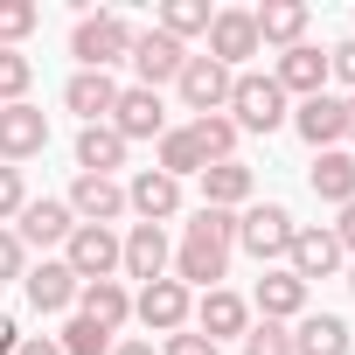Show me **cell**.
Returning a JSON list of instances; mask_svg holds the SVG:
<instances>
[{
  "label": "cell",
  "mask_w": 355,
  "mask_h": 355,
  "mask_svg": "<svg viewBox=\"0 0 355 355\" xmlns=\"http://www.w3.org/2000/svg\"><path fill=\"white\" fill-rule=\"evenodd\" d=\"M77 300H84V320H91V327H105V334H119V327L132 320V293H125L119 279H98V286H84Z\"/></svg>",
  "instance_id": "cell-21"
},
{
  "label": "cell",
  "mask_w": 355,
  "mask_h": 355,
  "mask_svg": "<svg viewBox=\"0 0 355 355\" xmlns=\"http://www.w3.org/2000/svg\"><path fill=\"white\" fill-rule=\"evenodd\" d=\"M35 21H42V8H35V0H0V49H15Z\"/></svg>",
  "instance_id": "cell-32"
},
{
  "label": "cell",
  "mask_w": 355,
  "mask_h": 355,
  "mask_svg": "<svg viewBox=\"0 0 355 355\" xmlns=\"http://www.w3.org/2000/svg\"><path fill=\"white\" fill-rule=\"evenodd\" d=\"M125 209H139L146 223H167L174 209H182V182H167L160 167H146V174H132V189H125Z\"/></svg>",
  "instance_id": "cell-19"
},
{
  "label": "cell",
  "mask_w": 355,
  "mask_h": 355,
  "mask_svg": "<svg viewBox=\"0 0 355 355\" xmlns=\"http://www.w3.org/2000/svg\"><path fill=\"white\" fill-rule=\"evenodd\" d=\"M230 125L237 132H279L286 125V91L272 84V77H251V70H237V84H230Z\"/></svg>",
  "instance_id": "cell-2"
},
{
  "label": "cell",
  "mask_w": 355,
  "mask_h": 355,
  "mask_svg": "<svg viewBox=\"0 0 355 355\" xmlns=\"http://www.w3.org/2000/svg\"><path fill=\"white\" fill-rule=\"evenodd\" d=\"M209 160L196 153V139L189 132H160V174H167V182H189V174H202Z\"/></svg>",
  "instance_id": "cell-30"
},
{
  "label": "cell",
  "mask_w": 355,
  "mask_h": 355,
  "mask_svg": "<svg viewBox=\"0 0 355 355\" xmlns=\"http://www.w3.org/2000/svg\"><path fill=\"white\" fill-rule=\"evenodd\" d=\"M189 139H196V153H202V160H209V167H216V160H230V153H237V125H230V119H223V112H209V119H196V125H189Z\"/></svg>",
  "instance_id": "cell-29"
},
{
  "label": "cell",
  "mask_w": 355,
  "mask_h": 355,
  "mask_svg": "<svg viewBox=\"0 0 355 355\" xmlns=\"http://www.w3.org/2000/svg\"><path fill=\"white\" fill-rule=\"evenodd\" d=\"M230 244H237V216H230V209H196V223H189V237H182V258H174V279L216 293V279H223V265H230Z\"/></svg>",
  "instance_id": "cell-1"
},
{
  "label": "cell",
  "mask_w": 355,
  "mask_h": 355,
  "mask_svg": "<svg viewBox=\"0 0 355 355\" xmlns=\"http://www.w3.org/2000/svg\"><path fill=\"white\" fill-rule=\"evenodd\" d=\"M251 21H258V42H279V49H293L306 35V8L300 0H265V8H251Z\"/></svg>",
  "instance_id": "cell-25"
},
{
  "label": "cell",
  "mask_w": 355,
  "mask_h": 355,
  "mask_svg": "<svg viewBox=\"0 0 355 355\" xmlns=\"http://www.w3.org/2000/svg\"><path fill=\"white\" fill-rule=\"evenodd\" d=\"M15 348H21V327H15L8 313H0V355H15Z\"/></svg>",
  "instance_id": "cell-42"
},
{
  "label": "cell",
  "mask_w": 355,
  "mask_h": 355,
  "mask_svg": "<svg viewBox=\"0 0 355 355\" xmlns=\"http://www.w3.org/2000/svg\"><path fill=\"white\" fill-rule=\"evenodd\" d=\"M313 196H320V202H341V209L355 202V153L334 146V153L313 160Z\"/></svg>",
  "instance_id": "cell-27"
},
{
  "label": "cell",
  "mask_w": 355,
  "mask_h": 355,
  "mask_svg": "<svg viewBox=\"0 0 355 355\" xmlns=\"http://www.w3.org/2000/svg\"><path fill=\"white\" fill-rule=\"evenodd\" d=\"M28 209V189H21V167H0V223Z\"/></svg>",
  "instance_id": "cell-36"
},
{
  "label": "cell",
  "mask_w": 355,
  "mask_h": 355,
  "mask_svg": "<svg viewBox=\"0 0 355 355\" xmlns=\"http://www.w3.org/2000/svg\"><path fill=\"white\" fill-rule=\"evenodd\" d=\"M15 355H63V348H56L49 334H21V348H15Z\"/></svg>",
  "instance_id": "cell-41"
},
{
  "label": "cell",
  "mask_w": 355,
  "mask_h": 355,
  "mask_svg": "<svg viewBox=\"0 0 355 355\" xmlns=\"http://www.w3.org/2000/svg\"><path fill=\"white\" fill-rule=\"evenodd\" d=\"M160 35H209V0H167L160 8Z\"/></svg>",
  "instance_id": "cell-31"
},
{
  "label": "cell",
  "mask_w": 355,
  "mask_h": 355,
  "mask_svg": "<svg viewBox=\"0 0 355 355\" xmlns=\"http://www.w3.org/2000/svg\"><path fill=\"white\" fill-rule=\"evenodd\" d=\"M293 355H348V320H334V313H300Z\"/></svg>",
  "instance_id": "cell-24"
},
{
  "label": "cell",
  "mask_w": 355,
  "mask_h": 355,
  "mask_svg": "<svg viewBox=\"0 0 355 355\" xmlns=\"http://www.w3.org/2000/svg\"><path fill=\"white\" fill-rule=\"evenodd\" d=\"M125 146L132 139H160V125H167V112H160V91H119V105H112V119H105Z\"/></svg>",
  "instance_id": "cell-12"
},
{
  "label": "cell",
  "mask_w": 355,
  "mask_h": 355,
  "mask_svg": "<svg viewBox=\"0 0 355 355\" xmlns=\"http://www.w3.org/2000/svg\"><path fill=\"white\" fill-rule=\"evenodd\" d=\"M70 56H77L84 70H112L119 56H132V28H125V15H84L77 35H70Z\"/></svg>",
  "instance_id": "cell-3"
},
{
  "label": "cell",
  "mask_w": 355,
  "mask_h": 355,
  "mask_svg": "<svg viewBox=\"0 0 355 355\" xmlns=\"http://www.w3.org/2000/svg\"><path fill=\"white\" fill-rule=\"evenodd\" d=\"M327 77H341V84H355V42H341V49H327Z\"/></svg>",
  "instance_id": "cell-39"
},
{
  "label": "cell",
  "mask_w": 355,
  "mask_h": 355,
  "mask_svg": "<svg viewBox=\"0 0 355 355\" xmlns=\"http://www.w3.org/2000/svg\"><path fill=\"white\" fill-rule=\"evenodd\" d=\"M258 313L279 320V327L300 320V313H306V286H300L293 272H265V279H258Z\"/></svg>",
  "instance_id": "cell-23"
},
{
  "label": "cell",
  "mask_w": 355,
  "mask_h": 355,
  "mask_svg": "<svg viewBox=\"0 0 355 355\" xmlns=\"http://www.w3.org/2000/svg\"><path fill=\"white\" fill-rule=\"evenodd\" d=\"M63 105H70L84 125H105V119H112V105H119L112 70H77V77H70V91H63Z\"/></svg>",
  "instance_id": "cell-15"
},
{
  "label": "cell",
  "mask_w": 355,
  "mask_h": 355,
  "mask_svg": "<svg viewBox=\"0 0 355 355\" xmlns=\"http://www.w3.org/2000/svg\"><path fill=\"white\" fill-rule=\"evenodd\" d=\"M70 216H84V223H112V216H125V189L112 182V174H77L70 182Z\"/></svg>",
  "instance_id": "cell-14"
},
{
  "label": "cell",
  "mask_w": 355,
  "mask_h": 355,
  "mask_svg": "<svg viewBox=\"0 0 355 355\" xmlns=\"http://www.w3.org/2000/svg\"><path fill=\"white\" fill-rule=\"evenodd\" d=\"M293 230H300V223H293L279 202H258V209H244V216H237V244H244L258 265L286 258V251H293Z\"/></svg>",
  "instance_id": "cell-4"
},
{
  "label": "cell",
  "mask_w": 355,
  "mask_h": 355,
  "mask_svg": "<svg viewBox=\"0 0 355 355\" xmlns=\"http://www.w3.org/2000/svg\"><path fill=\"white\" fill-rule=\"evenodd\" d=\"M15 223H21V244H70V230H77L70 202H49V196H42V202H28Z\"/></svg>",
  "instance_id": "cell-20"
},
{
  "label": "cell",
  "mask_w": 355,
  "mask_h": 355,
  "mask_svg": "<svg viewBox=\"0 0 355 355\" xmlns=\"http://www.w3.org/2000/svg\"><path fill=\"white\" fill-rule=\"evenodd\" d=\"M28 77H35V63H28L21 49H0V105H21Z\"/></svg>",
  "instance_id": "cell-34"
},
{
  "label": "cell",
  "mask_w": 355,
  "mask_h": 355,
  "mask_svg": "<svg viewBox=\"0 0 355 355\" xmlns=\"http://www.w3.org/2000/svg\"><path fill=\"white\" fill-rule=\"evenodd\" d=\"M63 265L77 272V286H98V279H112V272H119V237H112V230H98V223H77V230H70Z\"/></svg>",
  "instance_id": "cell-6"
},
{
  "label": "cell",
  "mask_w": 355,
  "mask_h": 355,
  "mask_svg": "<svg viewBox=\"0 0 355 355\" xmlns=\"http://www.w3.org/2000/svg\"><path fill=\"white\" fill-rule=\"evenodd\" d=\"M244 355H293V334L279 320H258V327H244Z\"/></svg>",
  "instance_id": "cell-35"
},
{
  "label": "cell",
  "mask_w": 355,
  "mask_h": 355,
  "mask_svg": "<svg viewBox=\"0 0 355 355\" xmlns=\"http://www.w3.org/2000/svg\"><path fill=\"white\" fill-rule=\"evenodd\" d=\"M334 244H341V251H355V202L341 209V223H334Z\"/></svg>",
  "instance_id": "cell-40"
},
{
  "label": "cell",
  "mask_w": 355,
  "mask_h": 355,
  "mask_svg": "<svg viewBox=\"0 0 355 355\" xmlns=\"http://www.w3.org/2000/svg\"><path fill=\"white\" fill-rule=\"evenodd\" d=\"M293 125H300V139L313 146V153H334L341 139H348V105L341 98H300V112H293Z\"/></svg>",
  "instance_id": "cell-8"
},
{
  "label": "cell",
  "mask_w": 355,
  "mask_h": 355,
  "mask_svg": "<svg viewBox=\"0 0 355 355\" xmlns=\"http://www.w3.org/2000/svg\"><path fill=\"white\" fill-rule=\"evenodd\" d=\"M132 313H139L153 334H182V327H189V286H182V279H153V286H139Z\"/></svg>",
  "instance_id": "cell-9"
},
{
  "label": "cell",
  "mask_w": 355,
  "mask_h": 355,
  "mask_svg": "<svg viewBox=\"0 0 355 355\" xmlns=\"http://www.w3.org/2000/svg\"><path fill=\"white\" fill-rule=\"evenodd\" d=\"M237 202H251V167L244 160L202 167V209H237Z\"/></svg>",
  "instance_id": "cell-22"
},
{
  "label": "cell",
  "mask_w": 355,
  "mask_h": 355,
  "mask_svg": "<svg viewBox=\"0 0 355 355\" xmlns=\"http://www.w3.org/2000/svg\"><path fill=\"white\" fill-rule=\"evenodd\" d=\"M209 56H216L223 70H237L244 56H258V21H251L244 8H223V15H209Z\"/></svg>",
  "instance_id": "cell-10"
},
{
  "label": "cell",
  "mask_w": 355,
  "mask_h": 355,
  "mask_svg": "<svg viewBox=\"0 0 355 355\" xmlns=\"http://www.w3.org/2000/svg\"><path fill=\"white\" fill-rule=\"evenodd\" d=\"M77 167H84V174H112V167H125V139H119L112 125H84V132H77Z\"/></svg>",
  "instance_id": "cell-28"
},
{
  "label": "cell",
  "mask_w": 355,
  "mask_h": 355,
  "mask_svg": "<svg viewBox=\"0 0 355 355\" xmlns=\"http://www.w3.org/2000/svg\"><path fill=\"white\" fill-rule=\"evenodd\" d=\"M49 146V119L35 105H0V160H28Z\"/></svg>",
  "instance_id": "cell-13"
},
{
  "label": "cell",
  "mask_w": 355,
  "mask_h": 355,
  "mask_svg": "<svg viewBox=\"0 0 355 355\" xmlns=\"http://www.w3.org/2000/svg\"><path fill=\"white\" fill-rule=\"evenodd\" d=\"M0 279H21V237L0 230Z\"/></svg>",
  "instance_id": "cell-38"
},
{
  "label": "cell",
  "mask_w": 355,
  "mask_h": 355,
  "mask_svg": "<svg viewBox=\"0 0 355 355\" xmlns=\"http://www.w3.org/2000/svg\"><path fill=\"white\" fill-rule=\"evenodd\" d=\"M286 258H293L286 272H293V279L306 286V279H327V272H334V265H341L348 251L334 244V230H293V251H286Z\"/></svg>",
  "instance_id": "cell-17"
},
{
  "label": "cell",
  "mask_w": 355,
  "mask_h": 355,
  "mask_svg": "<svg viewBox=\"0 0 355 355\" xmlns=\"http://www.w3.org/2000/svg\"><path fill=\"white\" fill-rule=\"evenodd\" d=\"M119 265H125L132 279H146V286L167 279V230H160V223H132V237L119 244Z\"/></svg>",
  "instance_id": "cell-16"
},
{
  "label": "cell",
  "mask_w": 355,
  "mask_h": 355,
  "mask_svg": "<svg viewBox=\"0 0 355 355\" xmlns=\"http://www.w3.org/2000/svg\"><path fill=\"white\" fill-rule=\"evenodd\" d=\"M196 320H202V334H209V341H223V334H244V327H251V306H244L237 293H223V286H216V293H202Z\"/></svg>",
  "instance_id": "cell-26"
},
{
  "label": "cell",
  "mask_w": 355,
  "mask_h": 355,
  "mask_svg": "<svg viewBox=\"0 0 355 355\" xmlns=\"http://www.w3.org/2000/svg\"><path fill=\"white\" fill-rule=\"evenodd\" d=\"M56 348H63V355H112V334H105V327H91V320L77 313V320L63 327V341H56Z\"/></svg>",
  "instance_id": "cell-33"
},
{
  "label": "cell",
  "mask_w": 355,
  "mask_h": 355,
  "mask_svg": "<svg viewBox=\"0 0 355 355\" xmlns=\"http://www.w3.org/2000/svg\"><path fill=\"white\" fill-rule=\"evenodd\" d=\"M174 84H182V98H189V112H196V119H209V112H223V105H230V84H237V70H223L216 56H189Z\"/></svg>",
  "instance_id": "cell-5"
},
{
  "label": "cell",
  "mask_w": 355,
  "mask_h": 355,
  "mask_svg": "<svg viewBox=\"0 0 355 355\" xmlns=\"http://www.w3.org/2000/svg\"><path fill=\"white\" fill-rule=\"evenodd\" d=\"M112 355H160V348H153V341H119Z\"/></svg>",
  "instance_id": "cell-43"
},
{
  "label": "cell",
  "mask_w": 355,
  "mask_h": 355,
  "mask_svg": "<svg viewBox=\"0 0 355 355\" xmlns=\"http://www.w3.org/2000/svg\"><path fill=\"white\" fill-rule=\"evenodd\" d=\"M272 84H279L286 98H293V91H300V98H320V91H327V49H313V42H293V49L279 56Z\"/></svg>",
  "instance_id": "cell-11"
},
{
  "label": "cell",
  "mask_w": 355,
  "mask_h": 355,
  "mask_svg": "<svg viewBox=\"0 0 355 355\" xmlns=\"http://www.w3.org/2000/svg\"><path fill=\"white\" fill-rule=\"evenodd\" d=\"M21 286H28V306H35V313H63V306L84 293V286H77V272H70L63 258H42V265H35Z\"/></svg>",
  "instance_id": "cell-18"
},
{
  "label": "cell",
  "mask_w": 355,
  "mask_h": 355,
  "mask_svg": "<svg viewBox=\"0 0 355 355\" xmlns=\"http://www.w3.org/2000/svg\"><path fill=\"white\" fill-rule=\"evenodd\" d=\"M348 139H355V98H348Z\"/></svg>",
  "instance_id": "cell-44"
},
{
  "label": "cell",
  "mask_w": 355,
  "mask_h": 355,
  "mask_svg": "<svg viewBox=\"0 0 355 355\" xmlns=\"http://www.w3.org/2000/svg\"><path fill=\"white\" fill-rule=\"evenodd\" d=\"M160 355H216V341H209V334H189V327H182V334H167V348H160Z\"/></svg>",
  "instance_id": "cell-37"
},
{
  "label": "cell",
  "mask_w": 355,
  "mask_h": 355,
  "mask_svg": "<svg viewBox=\"0 0 355 355\" xmlns=\"http://www.w3.org/2000/svg\"><path fill=\"white\" fill-rule=\"evenodd\" d=\"M348 293H355V265H348Z\"/></svg>",
  "instance_id": "cell-45"
},
{
  "label": "cell",
  "mask_w": 355,
  "mask_h": 355,
  "mask_svg": "<svg viewBox=\"0 0 355 355\" xmlns=\"http://www.w3.org/2000/svg\"><path fill=\"white\" fill-rule=\"evenodd\" d=\"M182 63H189V49L174 42V35H160V28L132 35V70H139V91H160V84H174V77H182Z\"/></svg>",
  "instance_id": "cell-7"
}]
</instances>
